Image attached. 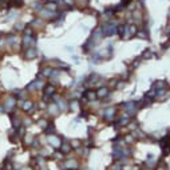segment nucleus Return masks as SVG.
Listing matches in <instances>:
<instances>
[{
    "instance_id": "nucleus-1",
    "label": "nucleus",
    "mask_w": 170,
    "mask_h": 170,
    "mask_svg": "<svg viewBox=\"0 0 170 170\" xmlns=\"http://www.w3.org/2000/svg\"><path fill=\"white\" fill-rule=\"evenodd\" d=\"M48 143H50L52 147L58 149V147H60V145H62V139H60V137L54 135V134H50V135H48Z\"/></svg>"
},
{
    "instance_id": "nucleus-2",
    "label": "nucleus",
    "mask_w": 170,
    "mask_h": 170,
    "mask_svg": "<svg viewBox=\"0 0 170 170\" xmlns=\"http://www.w3.org/2000/svg\"><path fill=\"white\" fill-rule=\"evenodd\" d=\"M123 109H125L126 111H127V114L131 117V115H134V114L137 112L138 107H137V103L135 102H127V103H125V105H123Z\"/></svg>"
},
{
    "instance_id": "nucleus-3",
    "label": "nucleus",
    "mask_w": 170,
    "mask_h": 170,
    "mask_svg": "<svg viewBox=\"0 0 170 170\" xmlns=\"http://www.w3.org/2000/svg\"><path fill=\"white\" fill-rule=\"evenodd\" d=\"M15 105H16V101H15L14 96H8L7 99H5V103H4V109H5V111H8V110H12L15 107Z\"/></svg>"
},
{
    "instance_id": "nucleus-4",
    "label": "nucleus",
    "mask_w": 170,
    "mask_h": 170,
    "mask_svg": "<svg viewBox=\"0 0 170 170\" xmlns=\"http://www.w3.org/2000/svg\"><path fill=\"white\" fill-rule=\"evenodd\" d=\"M23 56H24V59H34V58H36V50L32 48V47L27 48V50L24 51Z\"/></svg>"
},
{
    "instance_id": "nucleus-5",
    "label": "nucleus",
    "mask_w": 170,
    "mask_h": 170,
    "mask_svg": "<svg viewBox=\"0 0 170 170\" xmlns=\"http://www.w3.org/2000/svg\"><path fill=\"white\" fill-rule=\"evenodd\" d=\"M114 115H115V107H107L105 110V117L107 121H111L114 118Z\"/></svg>"
},
{
    "instance_id": "nucleus-6",
    "label": "nucleus",
    "mask_w": 170,
    "mask_h": 170,
    "mask_svg": "<svg viewBox=\"0 0 170 170\" xmlns=\"http://www.w3.org/2000/svg\"><path fill=\"white\" fill-rule=\"evenodd\" d=\"M110 94V91H109V89L107 87H101V89L96 91V98H106V96Z\"/></svg>"
},
{
    "instance_id": "nucleus-7",
    "label": "nucleus",
    "mask_w": 170,
    "mask_h": 170,
    "mask_svg": "<svg viewBox=\"0 0 170 170\" xmlns=\"http://www.w3.org/2000/svg\"><path fill=\"white\" fill-rule=\"evenodd\" d=\"M137 32H138V30H137V26H129V28H127V34H126V37H125V39H127V37H131V36H134V35H137Z\"/></svg>"
},
{
    "instance_id": "nucleus-8",
    "label": "nucleus",
    "mask_w": 170,
    "mask_h": 170,
    "mask_svg": "<svg viewBox=\"0 0 170 170\" xmlns=\"http://www.w3.org/2000/svg\"><path fill=\"white\" fill-rule=\"evenodd\" d=\"M54 91H55V87L52 85H48L44 87V90H43V92H44V96H52L54 95Z\"/></svg>"
},
{
    "instance_id": "nucleus-9",
    "label": "nucleus",
    "mask_w": 170,
    "mask_h": 170,
    "mask_svg": "<svg viewBox=\"0 0 170 170\" xmlns=\"http://www.w3.org/2000/svg\"><path fill=\"white\" fill-rule=\"evenodd\" d=\"M130 122V115L129 114H125L123 117H121L118 121V126H125V125H129Z\"/></svg>"
},
{
    "instance_id": "nucleus-10",
    "label": "nucleus",
    "mask_w": 170,
    "mask_h": 170,
    "mask_svg": "<svg viewBox=\"0 0 170 170\" xmlns=\"http://www.w3.org/2000/svg\"><path fill=\"white\" fill-rule=\"evenodd\" d=\"M59 111H60V110H59V107H58V105H56V103L48 106V112H50L51 115H58Z\"/></svg>"
},
{
    "instance_id": "nucleus-11",
    "label": "nucleus",
    "mask_w": 170,
    "mask_h": 170,
    "mask_svg": "<svg viewBox=\"0 0 170 170\" xmlns=\"http://www.w3.org/2000/svg\"><path fill=\"white\" fill-rule=\"evenodd\" d=\"M60 149H62L60 151H62L63 154H68L70 151H71V149H72V147H71V145H70L68 142H64V143L62 142V145H60Z\"/></svg>"
},
{
    "instance_id": "nucleus-12",
    "label": "nucleus",
    "mask_w": 170,
    "mask_h": 170,
    "mask_svg": "<svg viewBox=\"0 0 170 170\" xmlns=\"http://www.w3.org/2000/svg\"><path fill=\"white\" fill-rule=\"evenodd\" d=\"M85 98L89 99V101H92V99L96 98V91H92V90H87L85 92Z\"/></svg>"
},
{
    "instance_id": "nucleus-13",
    "label": "nucleus",
    "mask_w": 170,
    "mask_h": 170,
    "mask_svg": "<svg viewBox=\"0 0 170 170\" xmlns=\"http://www.w3.org/2000/svg\"><path fill=\"white\" fill-rule=\"evenodd\" d=\"M31 107H34V103L31 102V101H26V102H23V110H24V111L32 112V109H31Z\"/></svg>"
},
{
    "instance_id": "nucleus-14",
    "label": "nucleus",
    "mask_w": 170,
    "mask_h": 170,
    "mask_svg": "<svg viewBox=\"0 0 170 170\" xmlns=\"http://www.w3.org/2000/svg\"><path fill=\"white\" fill-rule=\"evenodd\" d=\"M11 122H12V126H14V129H19L21 125V119L19 117H14V118H11Z\"/></svg>"
},
{
    "instance_id": "nucleus-15",
    "label": "nucleus",
    "mask_w": 170,
    "mask_h": 170,
    "mask_svg": "<svg viewBox=\"0 0 170 170\" xmlns=\"http://www.w3.org/2000/svg\"><path fill=\"white\" fill-rule=\"evenodd\" d=\"M161 89H166V83L163 80H158L153 85V90H161Z\"/></svg>"
},
{
    "instance_id": "nucleus-16",
    "label": "nucleus",
    "mask_w": 170,
    "mask_h": 170,
    "mask_svg": "<svg viewBox=\"0 0 170 170\" xmlns=\"http://www.w3.org/2000/svg\"><path fill=\"white\" fill-rule=\"evenodd\" d=\"M64 166L68 167V169H76V167H78V162L75 159H68L67 162L64 163Z\"/></svg>"
},
{
    "instance_id": "nucleus-17",
    "label": "nucleus",
    "mask_w": 170,
    "mask_h": 170,
    "mask_svg": "<svg viewBox=\"0 0 170 170\" xmlns=\"http://www.w3.org/2000/svg\"><path fill=\"white\" fill-rule=\"evenodd\" d=\"M137 36H138V37H141V39H147V37H149V34H147V30H146V27L143 28V30L138 31V34H137Z\"/></svg>"
},
{
    "instance_id": "nucleus-18",
    "label": "nucleus",
    "mask_w": 170,
    "mask_h": 170,
    "mask_svg": "<svg viewBox=\"0 0 170 170\" xmlns=\"http://www.w3.org/2000/svg\"><path fill=\"white\" fill-rule=\"evenodd\" d=\"M99 80V75L98 74H91L89 78V83L90 85H96V82Z\"/></svg>"
},
{
    "instance_id": "nucleus-19",
    "label": "nucleus",
    "mask_w": 170,
    "mask_h": 170,
    "mask_svg": "<svg viewBox=\"0 0 170 170\" xmlns=\"http://www.w3.org/2000/svg\"><path fill=\"white\" fill-rule=\"evenodd\" d=\"M56 3H54V1H48L47 4H46V10L48 11H56Z\"/></svg>"
},
{
    "instance_id": "nucleus-20",
    "label": "nucleus",
    "mask_w": 170,
    "mask_h": 170,
    "mask_svg": "<svg viewBox=\"0 0 170 170\" xmlns=\"http://www.w3.org/2000/svg\"><path fill=\"white\" fill-rule=\"evenodd\" d=\"M154 165H155V158H154L153 155H149V158H147V161H146V166L153 167Z\"/></svg>"
},
{
    "instance_id": "nucleus-21",
    "label": "nucleus",
    "mask_w": 170,
    "mask_h": 170,
    "mask_svg": "<svg viewBox=\"0 0 170 170\" xmlns=\"http://www.w3.org/2000/svg\"><path fill=\"white\" fill-rule=\"evenodd\" d=\"M35 163H36V165H39V166H42V165H44V163H46L44 157H43V155H39V157H36V158H35Z\"/></svg>"
},
{
    "instance_id": "nucleus-22",
    "label": "nucleus",
    "mask_w": 170,
    "mask_h": 170,
    "mask_svg": "<svg viewBox=\"0 0 170 170\" xmlns=\"http://www.w3.org/2000/svg\"><path fill=\"white\" fill-rule=\"evenodd\" d=\"M51 72H52L51 67H46V68H43L42 74H43V76H51Z\"/></svg>"
},
{
    "instance_id": "nucleus-23",
    "label": "nucleus",
    "mask_w": 170,
    "mask_h": 170,
    "mask_svg": "<svg viewBox=\"0 0 170 170\" xmlns=\"http://www.w3.org/2000/svg\"><path fill=\"white\" fill-rule=\"evenodd\" d=\"M42 24H43V20H40V19H35L30 26H31V27H32V26H34V27H40Z\"/></svg>"
},
{
    "instance_id": "nucleus-24",
    "label": "nucleus",
    "mask_w": 170,
    "mask_h": 170,
    "mask_svg": "<svg viewBox=\"0 0 170 170\" xmlns=\"http://www.w3.org/2000/svg\"><path fill=\"white\" fill-rule=\"evenodd\" d=\"M37 125L40 126V127H43V129H46V127L48 126V122L46 121V119H40V121L37 122Z\"/></svg>"
},
{
    "instance_id": "nucleus-25",
    "label": "nucleus",
    "mask_w": 170,
    "mask_h": 170,
    "mask_svg": "<svg viewBox=\"0 0 170 170\" xmlns=\"http://www.w3.org/2000/svg\"><path fill=\"white\" fill-rule=\"evenodd\" d=\"M44 130H46V133H47V134H54V131H55V127H52V125H48Z\"/></svg>"
},
{
    "instance_id": "nucleus-26",
    "label": "nucleus",
    "mask_w": 170,
    "mask_h": 170,
    "mask_svg": "<svg viewBox=\"0 0 170 170\" xmlns=\"http://www.w3.org/2000/svg\"><path fill=\"white\" fill-rule=\"evenodd\" d=\"M70 145H71V147H75V149H79V147H80V142H79L78 139L72 141V142L70 143Z\"/></svg>"
},
{
    "instance_id": "nucleus-27",
    "label": "nucleus",
    "mask_w": 170,
    "mask_h": 170,
    "mask_svg": "<svg viewBox=\"0 0 170 170\" xmlns=\"http://www.w3.org/2000/svg\"><path fill=\"white\" fill-rule=\"evenodd\" d=\"M17 135H19V138H20V137H24V135H26V129H24V127H19V130H17Z\"/></svg>"
},
{
    "instance_id": "nucleus-28",
    "label": "nucleus",
    "mask_w": 170,
    "mask_h": 170,
    "mask_svg": "<svg viewBox=\"0 0 170 170\" xmlns=\"http://www.w3.org/2000/svg\"><path fill=\"white\" fill-rule=\"evenodd\" d=\"M63 3H64V5H67V7H72L75 4V0H63Z\"/></svg>"
},
{
    "instance_id": "nucleus-29",
    "label": "nucleus",
    "mask_w": 170,
    "mask_h": 170,
    "mask_svg": "<svg viewBox=\"0 0 170 170\" xmlns=\"http://www.w3.org/2000/svg\"><path fill=\"white\" fill-rule=\"evenodd\" d=\"M68 107H70L71 110H75L76 107H78V102H76V101H72V102L70 103V106H68Z\"/></svg>"
},
{
    "instance_id": "nucleus-30",
    "label": "nucleus",
    "mask_w": 170,
    "mask_h": 170,
    "mask_svg": "<svg viewBox=\"0 0 170 170\" xmlns=\"http://www.w3.org/2000/svg\"><path fill=\"white\" fill-rule=\"evenodd\" d=\"M23 28H24L23 23H16V26H15V30H16V31H21Z\"/></svg>"
},
{
    "instance_id": "nucleus-31",
    "label": "nucleus",
    "mask_w": 170,
    "mask_h": 170,
    "mask_svg": "<svg viewBox=\"0 0 170 170\" xmlns=\"http://www.w3.org/2000/svg\"><path fill=\"white\" fill-rule=\"evenodd\" d=\"M125 139H126V142H130V143H131V142L134 141V137H133V135H126Z\"/></svg>"
},
{
    "instance_id": "nucleus-32",
    "label": "nucleus",
    "mask_w": 170,
    "mask_h": 170,
    "mask_svg": "<svg viewBox=\"0 0 170 170\" xmlns=\"http://www.w3.org/2000/svg\"><path fill=\"white\" fill-rule=\"evenodd\" d=\"M149 56H151V52H150V51H145V52H143V55H142V58H145V59H147Z\"/></svg>"
},
{
    "instance_id": "nucleus-33",
    "label": "nucleus",
    "mask_w": 170,
    "mask_h": 170,
    "mask_svg": "<svg viewBox=\"0 0 170 170\" xmlns=\"http://www.w3.org/2000/svg\"><path fill=\"white\" fill-rule=\"evenodd\" d=\"M110 170H122V167L119 166L118 163H115V165H114V166H112V167H111V169H110Z\"/></svg>"
},
{
    "instance_id": "nucleus-34",
    "label": "nucleus",
    "mask_w": 170,
    "mask_h": 170,
    "mask_svg": "<svg viewBox=\"0 0 170 170\" xmlns=\"http://www.w3.org/2000/svg\"><path fill=\"white\" fill-rule=\"evenodd\" d=\"M28 123H31L30 119H24V125H28Z\"/></svg>"
},
{
    "instance_id": "nucleus-35",
    "label": "nucleus",
    "mask_w": 170,
    "mask_h": 170,
    "mask_svg": "<svg viewBox=\"0 0 170 170\" xmlns=\"http://www.w3.org/2000/svg\"><path fill=\"white\" fill-rule=\"evenodd\" d=\"M21 170H32V167H24V169H21Z\"/></svg>"
},
{
    "instance_id": "nucleus-36",
    "label": "nucleus",
    "mask_w": 170,
    "mask_h": 170,
    "mask_svg": "<svg viewBox=\"0 0 170 170\" xmlns=\"http://www.w3.org/2000/svg\"><path fill=\"white\" fill-rule=\"evenodd\" d=\"M139 170H150V169H147V167H141Z\"/></svg>"
},
{
    "instance_id": "nucleus-37",
    "label": "nucleus",
    "mask_w": 170,
    "mask_h": 170,
    "mask_svg": "<svg viewBox=\"0 0 170 170\" xmlns=\"http://www.w3.org/2000/svg\"><path fill=\"white\" fill-rule=\"evenodd\" d=\"M167 31H170V24H169V28H167Z\"/></svg>"
},
{
    "instance_id": "nucleus-38",
    "label": "nucleus",
    "mask_w": 170,
    "mask_h": 170,
    "mask_svg": "<svg viewBox=\"0 0 170 170\" xmlns=\"http://www.w3.org/2000/svg\"><path fill=\"white\" fill-rule=\"evenodd\" d=\"M70 170H76V169H70Z\"/></svg>"
},
{
    "instance_id": "nucleus-39",
    "label": "nucleus",
    "mask_w": 170,
    "mask_h": 170,
    "mask_svg": "<svg viewBox=\"0 0 170 170\" xmlns=\"http://www.w3.org/2000/svg\"><path fill=\"white\" fill-rule=\"evenodd\" d=\"M42 170H43V169H42ZM44 170H47V169H44Z\"/></svg>"
}]
</instances>
